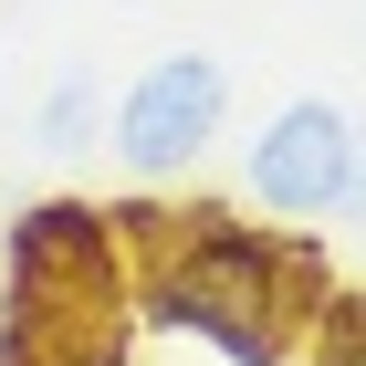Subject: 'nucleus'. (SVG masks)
I'll list each match as a JSON object with an SVG mask.
<instances>
[{
	"instance_id": "nucleus-1",
	"label": "nucleus",
	"mask_w": 366,
	"mask_h": 366,
	"mask_svg": "<svg viewBox=\"0 0 366 366\" xmlns=\"http://www.w3.org/2000/svg\"><path fill=\"white\" fill-rule=\"evenodd\" d=\"M126 314H147L157 335L209 345L220 366H304V314H293L282 282L230 272V262H199V252H178V241L137 252V293H126Z\"/></svg>"
},
{
	"instance_id": "nucleus-2",
	"label": "nucleus",
	"mask_w": 366,
	"mask_h": 366,
	"mask_svg": "<svg viewBox=\"0 0 366 366\" xmlns=\"http://www.w3.org/2000/svg\"><path fill=\"white\" fill-rule=\"evenodd\" d=\"M0 272H11V304L31 314H63V325H84V314H126L137 293V252H126V230H115L105 199H21V220L0 230Z\"/></svg>"
},
{
	"instance_id": "nucleus-3",
	"label": "nucleus",
	"mask_w": 366,
	"mask_h": 366,
	"mask_svg": "<svg viewBox=\"0 0 366 366\" xmlns=\"http://www.w3.org/2000/svg\"><path fill=\"white\" fill-rule=\"evenodd\" d=\"M105 126H115V157H126L137 189H178L220 147V126H230V74L209 53H157L137 84L115 94Z\"/></svg>"
},
{
	"instance_id": "nucleus-4",
	"label": "nucleus",
	"mask_w": 366,
	"mask_h": 366,
	"mask_svg": "<svg viewBox=\"0 0 366 366\" xmlns=\"http://www.w3.org/2000/svg\"><path fill=\"white\" fill-rule=\"evenodd\" d=\"M345 168H356V115L325 105V94H293V105L262 115V137L241 147V189L272 220H335L345 209Z\"/></svg>"
},
{
	"instance_id": "nucleus-5",
	"label": "nucleus",
	"mask_w": 366,
	"mask_h": 366,
	"mask_svg": "<svg viewBox=\"0 0 366 366\" xmlns=\"http://www.w3.org/2000/svg\"><path fill=\"white\" fill-rule=\"evenodd\" d=\"M304 366H366V293H325V314L304 325Z\"/></svg>"
},
{
	"instance_id": "nucleus-6",
	"label": "nucleus",
	"mask_w": 366,
	"mask_h": 366,
	"mask_svg": "<svg viewBox=\"0 0 366 366\" xmlns=\"http://www.w3.org/2000/svg\"><path fill=\"white\" fill-rule=\"evenodd\" d=\"M42 147H105V94H94V74H63V84L42 94Z\"/></svg>"
},
{
	"instance_id": "nucleus-7",
	"label": "nucleus",
	"mask_w": 366,
	"mask_h": 366,
	"mask_svg": "<svg viewBox=\"0 0 366 366\" xmlns=\"http://www.w3.org/2000/svg\"><path fill=\"white\" fill-rule=\"evenodd\" d=\"M345 209L366 220V126H356V168H345Z\"/></svg>"
}]
</instances>
